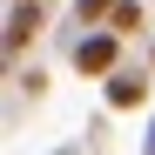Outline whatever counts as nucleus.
Masks as SVG:
<instances>
[{
  "instance_id": "1",
  "label": "nucleus",
  "mask_w": 155,
  "mask_h": 155,
  "mask_svg": "<svg viewBox=\"0 0 155 155\" xmlns=\"http://www.w3.org/2000/svg\"><path fill=\"white\" fill-rule=\"evenodd\" d=\"M74 68H81V74H94V81H108V74L121 68V34H115V27L81 34V41H74Z\"/></svg>"
},
{
  "instance_id": "2",
  "label": "nucleus",
  "mask_w": 155,
  "mask_h": 155,
  "mask_svg": "<svg viewBox=\"0 0 155 155\" xmlns=\"http://www.w3.org/2000/svg\"><path fill=\"white\" fill-rule=\"evenodd\" d=\"M34 34H41V0H14V14H7V61H20V47Z\"/></svg>"
},
{
  "instance_id": "3",
  "label": "nucleus",
  "mask_w": 155,
  "mask_h": 155,
  "mask_svg": "<svg viewBox=\"0 0 155 155\" xmlns=\"http://www.w3.org/2000/svg\"><path fill=\"white\" fill-rule=\"evenodd\" d=\"M142 101H148V74H135V68H115L108 74V108H142Z\"/></svg>"
},
{
  "instance_id": "4",
  "label": "nucleus",
  "mask_w": 155,
  "mask_h": 155,
  "mask_svg": "<svg viewBox=\"0 0 155 155\" xmlns=\"http://www.w3.org/2000/svg\"><path fill=\"white\" fill-rule=\"evenodd\" d=\"M121 0H74V27H108V14Z\"/></svg>"
},
{
  "instance_id": "5",
  "label": "nucleus",
  "mask_w": 155,
  "mask_h": 155,
  "mask_svg": "<svg viewBox=\"0 0 155 155\" xmlns=\"http://www.w3.org/2000/svg\"><path fill=\"white\" fill-rule=\"evenodd\" d=\"M108 27H115L121 41H128V34H142V0H121V7L108 14Z\"/></svg>"
},
{
  "instance_id": "6",
  "label": "nucleus",
  "mask_w": 155,
  "mask_h": 155,
  "mask_svg": "<svg viewBox=\"0 0 155 155\" xmlns=\"http://www.w3.org/2000/svg\"><path fill=\"white\" fill-rule=\"evenodd\" d=\"M148 155H155V121H148Z\"/></svg>"
}]
</instances>
